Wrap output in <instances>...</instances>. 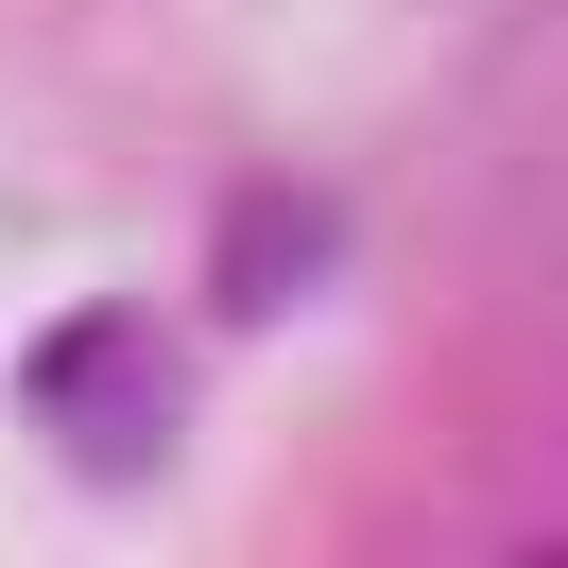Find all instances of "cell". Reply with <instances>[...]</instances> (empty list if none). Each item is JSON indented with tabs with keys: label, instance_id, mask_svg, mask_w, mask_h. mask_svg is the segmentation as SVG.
<instances>
[{
	"label": "cell",
	"instance_id": "cell-1",
	"mask_svg": "<svg viewBox=\"0 0 568 568\" xmlns=\"http://www.w3.org/2000/svg\"><path fill=\"white\" fill-rule=\"evenodd\" d=\"M18 414H36V448L70 465V483H155V465L190 448V362L155 311H52L36 362H18Z\"/></svg>",
	"mask_w": 568,
	"mask_h": 568
},
{
	"label": "cell",
	"instance_id": "cell-2",
	"mask_svg": "<svg viewBox=\"0 0 568 568\" xmlns=\"http://www.w3.org/2000/svg\"><path fill=\"white\" fill-rule=\"evenodd\" d=\"M327 258H345L327 190H242L224 242H207V293H224V327H276V311H311V293H327Z\"/></svg>",
	"mask_w": 568,
	"mask_h": 568
}]
</instances>
